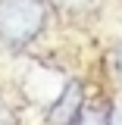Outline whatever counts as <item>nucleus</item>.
I'll use <instances>...</instances> for the list:
<instances>
[{
	"mask_svg": "<svg viewBox=\"0 0 122 125\" xmlns=\"http://www.w3.org/2000/svg\"><path fill=\"white\" fill-rule=\"evenodd\" d=\"M81 103H85V91L78 81H69L63 94L56 97V103L47 113V122L50 125H75V119L81 116Z\"/></svg>",
	"mask_w": 122,
	"mask_h": 125,
	"instance_id": "nucleus-2",
	"label": "nucleus"
},
{
	"mask_svg": "<svg viewBox=\"0 0 122 125\" xmlns=\"http://www.w3.org/2000/svg\"><path fill=\"white\" fill-rule=\"evenodd\" d=\"M113 66H116V75H119V81H122V44L116 47V56H113Z\"/></svg>",
	"mask_w": 122,
	"mask_h": 125,
	"instance_id": "nucleus-5",
	"label": "nucleus"
},
{
	"mask_svg": "<svg viewBox=\"0 0 122 125\" xmlns=\"http://www.w3.org/2000/svg\"><path fill=\"white\" fill-rule=\"evenodd\" d=\"M0 125H10V109H6L3 100H0Z\"/></svg>",
	"mask_w": 122,
	"mask_h": 125,
	"instance_id": "nucleus-6",
	"label": "nucleus"
},
{
	"mask_svg": "<svg viewBox=\"0 0 122 125\" xmlns=\"http://www.w3.org/2000/svg\"><path fill=\"white\" fill-rule=\"evenodd\" d=\"M50 6L44 0H0V44L25 47L47 25Z\"/></svg>",
	"mask_w": 122,
	"mask_h": 125,
	"instance_id": "nucleus-1",
	"label": "nucleus"
},
{
	"mask_svg": "<svg viewBox=\"0 0 122 125\" xmlns=\"http://www.w3.org/2000/svg\"><path fill=\"white\" fill-rule=\"evenodd\" d=\"M107 125H122V106H113V109H110Z\"/></svg>",
	"mask_w": 122,
	"mask_h": 125,
	"instance_id": "nucleus-4",
	"label": "nucleus"
},
{
	"mask_svg": "<svg viewBox=\"0 0 122 125\" xmlns=\"http://www.w3.org/2000/svg\"><path fill=\"white\" fill-rule=\"evenodd\" d=\"M75 125H107L103 116H97V113H85V116H78Z\"/></svg>",
	"mask_w": 122,
	"mask_h": 125,
	"instance_id": "nucleus-3",
	"label": "nucleus"
}]
</instances>
